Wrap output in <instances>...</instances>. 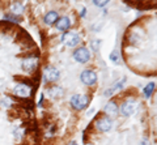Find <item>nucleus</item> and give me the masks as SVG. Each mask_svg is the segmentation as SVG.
I'll use <instances>...</instances> for the list:
<instances>
[{
    "mask_svg": "<svg viewBox=\"0 0 157 145\" xmlns=\"http://www.w3.org/2000/svg\"><path fill=\"white\" fill-rule=\"evenodd\" d=\"M55 24H56V29L59 32H67L68 29H70V26H71V21H70V18L68 17L59 18Z\"/></svg>",
    "mask_w": 157,
    "mask_h": 145,
    "instance_id": "nucleus-10",
    "label": "nucleus"
},
{
    "mask_svg": "<svg viewBox=\"0 0 157 145\" xmlns=\"http://www.w3.org/2000/svg\"><path fill=\"white\" fill-rule=\"evenodd\" d=\"M153 90H155V83H149L144 88V97L145 98H149L152 95V93H153Z\"/></svg>",
    "mask_w": 157,
    "mask_h": 145,
    "instance_id": "nucleus-17",
    "label": "nucleus"
},
{
    "mask_svg": "<svg viewBox=\"0 0 157 145\" xmlns=\"http://www.w3.org/2000/svg\"><path fill=\"white\" fill-rule=\"evenodd\" d=\"M13 105V101L9 98V97H2V98H0V106H2V107H4V109H9L11 107V106Z\"/></svg>",
    "mask_w": 157,
    "mask_h": 145,
    "instance_id": "nucleus-15",
    "label": "nucleus"
},
{
    "mask_svg": "<svg viewBox=\"0 0 157 145\" xmlns=\"http://www.w3.org/2000/svg\"><path fill=\"white\" fill-rule=\"evenodd\" d=\"M93 3H94V6H97V7H104L107 4V2H93Z\"/></svg>",
    "mask_w": 157,
    "mask_h": 145,
    "instance_id": "nucleus-21",
    "label": "nucleus"
},
{
    "mask_svg": "<svg viewBox=\"0 0 157 145\" xmlns=\"http://www.w3.org/2000/svg\"><path fill=\"white\" fill-rule=\"evenodd\" d=\"M62 41L64 42L68 47H75V46H77L78 43L81 42V37L78 35L77 33L68 32V33H66V34L62 37Z\"/></svg>",
    "mask_w": 157,
    "mask_h": 145,
    "instance_id": "nucleus-2",
    "label": "nucleus"
},
{
    "mask_svg": "<svg viewBox=\"0 0 157 145\" xmlns=\"http://www.w3.org/2000/svg\"><path fill=\"white\" fill-rule=\"evenodd\" d=\"M85 12H86V11H85V8H82V11H81V13H80V16H81V17H84V16H85Z\"/></svg>",
    "mask_w": 157,
    "mask_h": 145,
    "instance_id": "nucleus-22",
    "label": "nucleus"
},
{
    "mask_svg": "<svg viewBox=\"0 0 157 145\" xmlns=\"http://www.w3.org/2000/svg\"><path fill=\"white\" fill-rule=\"evenodd\" d=\"M58 20H59V14L55 11H50L45 14V22L47 25H52V24H55Z\"/></svg>",
    "mask_w": 157,
    "mask_h": 145,
    "instance_id": "nucleus-13",
    "label": "nucleus"
},
{
    "mask_svg": "<svg viewBox=\"0 0 157 145\" xmlns=\"http://www.w3.org/2000/svg\"><path fill=\"white\" fill-rule=\"evenodd\" d=\"M13 93L14 95L20 97V98H28L32 93V88L26 84H17L13 89Z\"/></svg>",
    "mask_w": 157,
    "mask_h": 145,
    "instance_id": "nucleus-5",
    "label": "nucleus"
},
{
    "mask_svg": "<svg viewBox=\"0 0 157 145\" xmlns=\"http://www.w3.org/2000/svg\"><path fill=\"white\" fill-rule=\"evenodd\" d=\"M73 59H75L76 61L78 63H88L90 59V52L88 48L85 47H80V48H77V50H75V52H73Z\"/></svg>",
    "mask_w": 157,
    "mask_h": 145,
    "instance_id": "nucleus-3",
    "label": "nucleus"
},
{
    "mask_svg": "<svg viewBox=\"0 0 157 145\" xmlns=\"http://www.w3.org/2000/svg\"><path fill=\"white\" fill-rule=\"evenodd\" d=\"M118 111H119V107H118V105H117L115 101H110V102L105 106V113L107 115H111V117H114V115L118 114Z\"/></svg>",
    "mask_w": 157,
    "mask_h": 145,
    "instance_id": "nucleus-11",
    "label": "nucleus"
},
{
    "mask_svg": "<svg viewBox=\"0 0 157 145\" xmlns=\"http://www.w3.org/2000/svg\"><path fill=\"white\" fill-rule=\"evenodd\" d=\"M111 125H113V122L110 118L107 117H102L100 119L96 120V128L98 129V131L101 132H107L111 129Z\"/></svg>",
    "mask_w": 157,
    "mask_h": 145,
    "instance_id": "nucleus-6",
    "label": "nucleus"
},
{
    "mask_svg": "<svg viewBox=\"0 0 157 145\" xmlns=\"http://www.w3.org/2000/svg\"><path fill=\"white\" fill-rule=\"evenodd\" d=\"M25 9V7H24V4L22 3H13L12 4V12L13 13H16V14H20V13H22V11Z\"/></svg>",
    "mask_w": 157,
    "mask_h": 145,
    "instance_id": "nucleus-16",
    "label": "nucleus"
},
{
    "mask_svg": "<svg viewBox=\"0 0 157 145\" xmlns=\"http://www.w3.org/2000/svg\"><path fill=\"white\" fill-rule=\"evenodd\" d=\"M124 81H126V79L123 77L122 80H119V81H117V83L111 86V88H109V89H106L105 90V97H110V95H113L114 94V91H117V90H119L122 86H123V84H124Z\"/></svg>",
    "mask_w": 157,
    "mask_h": 145,
    "instance_id": "nucleus-12",
    "label": "nucleus"
},
{
    "mask_svg": "<svg viewBox=\"0 0 157 145\" xmlns=\"http://www.w3.org/2000/svg\"><path fill=\"white\" fill-rule=\"evenodd\" d=\"M48 94L54 98H58V97H62L63 95V89L60 86H52V88L48 89Z\"/></svg>",
    "mask_w": 157,
    "mask_h": 145,
    "instance_id": "nucleus-14",
    "label": "nucleus"
},
{
    "mask_svg": "<svg viewBox=\"0 0 157 145\" xmlns=\"http://www.w3.org/2000/svg\"><path fill=\"white\" fill-rule=\"evenodd\" d=\"M101 45H102V42L100 39H94V41H92L90 42V48L93 51H100V48H101Z\"/></svg>",
    "mask_w": 157,
    "mask_h": 145,
    "instance_id": "nucleus-19",
    "label": "nucleus"
},
{
    "mask_svg": "<svg viewBox=\"0 0 157 145\" xmlns=\"http://www.w3.org/2000/svg\"><path fill=\"white\" fill-rule=\"evenodd\" d=\"M70 145H76V143H71V144H70Z\"/></svg>",
    "mask_w": 157,
    "mask_h": 145,
    "instance_id": "nucleus-23",
    "label": "nucleus"
},
{
    "mask_svg": "<svg viewBox=\"0 0 157 145\" xmlns=\"http://www.w3.org/2000/svg\"><path fill=\"white\" fill-rule=\"evenodd\" d=\"M80 79H81L82 83H84L85 85H88V86H93V85L97 83V75H96V72H93L90 69H85L81 73Z\"/></svg>",
    "mask_w": 157,
    "mask_h": 145,
    "instance_id": "nucleus-4",
    "label": "nucleus"
},
{
    "mask_svg": "<svg viewBox=\"0 0 157 145\" xmlns=\"http://www.w3.org/2000/svg\"><path fill=\"white\" fill-rule=\"evenodd\" d=\"M59 77H60V72L56 68H54V67H47L45 72H43V79H45V81H48V83H54Z\"/></svg>",
    "mask_w": 157,
    "mask_h": 145,
    "instance_id": "nucleus-7",
    "label": "nucleus"
},
{
    "mask_svg": "<svg viewBox=\"0 0 157 145\" xmlns=\"http://www.w3.org/2000/svg\"><path fill=\"white\" fill-rule=\"evenodd\" d=\"M135 107H136V103L134 99L124 101L121 106V113H122V115H124V117H130V115L134 114Z\"/></svg>",
    "mask_w": 157,
    "mask_h": 145,
    "instance_id": "nucleus-8",
    "label": "nucleus"
},
{
    "mask_svg": "<svg viewBox=\"0 0 157 145\" xmlns=\"http://www.w3.org/2000/svg\"><path fill=\"white\" fill-rule=\"evenodd\" d=\"M9 20V21H17V22H20L21 20H20V18H17V17H13V16H9V14H6V16H4V20Z\"/></svg>",
    "mask_w": 157,
    "mask_h": 145,
    "instance_id": "nucleus-20",
    "label": "nucleus"
},
{
    "mask_svg": "<svg viewBox=\"0 0 157 145\" xmlns=\"http://www.w3.org/2000/svg\"><path fill=\"white\" fill-rule=\"evenodd\" d=\"M110 60L114 61L115 64H119V63H121V54H119V51H117V50L113 51L110 54Z\"/></svg>",
    "mask_w": 157,
    "mask_h": 145,
    "instance_id": "nucleus-18",
    "label": "nucleus"
},
{
    "mask_svg": "<svg viewBox=\"0 0 157 145\" xmlns=\"http://www.w3.org/2000/svg\"><path fill=\"white\" fill-rule=\"evenodd\" d=\"M38 67V60L36 58H29L22 61V69L26 72H33Z\"/></svg>",
    "mask_w": 157,
    "mask_h": 145,
    "instance_id": "nucleus-9",
    "label": "nucleus"
},
{
    "mask_svg": "<svg viewBox=\"0 0 157 145\" xmlns=\"http://www.w3.org/2000/svg\"><path fill=\"white\" fill-rule=\"evenodd\" d=\"M89 105V95L85 94H75L71 98V106L75 110H82Z\"/></svg>",
    "mask_w": 157,
    "mask_h": 145,
    "instance_id": "nucleus-1",
    "label": "nucleus"
}]
</instances>
